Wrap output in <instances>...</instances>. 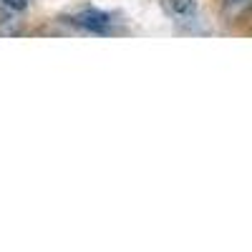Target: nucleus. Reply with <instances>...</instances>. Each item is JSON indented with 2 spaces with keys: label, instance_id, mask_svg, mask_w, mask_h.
I'll use <instances>...</instances> for the list:
<instances>
[{
  "label": "nucleus",
  "instance_id": "obj_1",
  "mask_svg": "<svg viewBox=\"0 0 252 252\" xmlns=\"http://www.w3.org/2000/svg\"><path fill=\"white\" fill-rule=\"evenodd\" d=\"M71 23L83 28V31H91V33H106L114 23V18L106 10H98V8H86L81 13L71 15Z\"/></svg>",
  "mask_w": 252,
  "mask_h": 252
},
{
  "label": "nucleus",
  "instance_id": "obj_2",
  "mask_svg": "<svg viewBox=\"0 0 252 252\" xmlns=\"http://www.w3.org/2000/svg\"><path fill=\"white\" fill-rule=\"evenodd\" d=\"M252 10V0H222V15L227 20L245 18Z\"/></svg>",
  "mask_w": 252,
  "mask_h": 252
},
{
  "label": "nucleus",
  "instance_id": "obj_3",
  "mask_svg": "<svg viewBox=\"0 0 252 252\" xmlns=\"http://www.w3.org/2000/svg\"><path fill=\"white\" fill-rule=\"evenodd\" d=\"M169 10L177 18H192L197 13V0H169Z\"/></svg>",
  "mask_w": 252,
  "mask_h": 252
},
{
  "label": "nucleus",
  "instance_id": "obj_4",
  "mask_svg": "<svg viewBox=\"0 0 252 252\" xmlns=\"http://www.w3.org/2000/svg\"><path fill=\"white\" fill-rule=\"evenodd\" d=\"M3 3H5V8H10V10H26L31 0H3Z\"/></svg>",
  "mask_w": 252,
  "mask_h": 252
}]
</instances>
